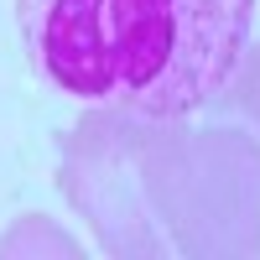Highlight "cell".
<instances>
[{
	"label": "cell",
	"mask_w": 260,
	"mask_h": 260,
	"mask_svg": "<svg viewBox=\"0 0 260 260\" xmlns=\"http://www.w3.org/2000/svg\"><path fill=\"white\" fill-rule=\"evenodd\" d=\"M62 187L110 255H260V141L234 125L89 115Z\"/></svg>",
	"instance_id": "6da1fadb"
},
{
	"label": "cell",
	"mask_w": 260,
	"mask_h": 260,
	"mask_svg": "<svg viewBox=\"0 0 260 260\" xmlns=\"http://www.w3.org/2000/svg\"><path fill=\"white\" fill-rule=\"evenodd\" d=\"M42 83L89 115L187 120L240 68L255 0H16Z\"/></svg>",
	"instance_id": "7a4b0ae2"
},
{
	"label": "cell",
	"mask_w": 260,
	"mask_h": 260,
	"mask_svg": "<svg viewBox=\"0 0 260 260\" xmlns=\"http://www.w3.org/2000/svg\"><path fill=\"white\" fill-rule=\"evenodd\" d=\"M234 110L240 115H250V125H255V136H260V47H250V57H245V68H234Z\"/></svg>",
	"instance_id": "3957f363"
}]
</instances>
